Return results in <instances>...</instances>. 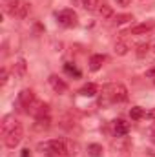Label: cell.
I'll return each instance as SVG.
<instances>
[{"instance_id": "1", "label": "cell", "mask_w": 155, "mask_h": 157, "mask_svg": "<svg viewBox=\"0 0 155 157\" xmlns=\"http://www.w3.org/2000/svg\"><path fill=\"white\" fill-rule=\"evenodd\" d=\"M37 150L47 157H73L77 154V144L70 139H51L39 143Z\"/></svg>"}, {"instance_id": "2", "label": "cell", "mask_w": 155, "mask_h": 157, "mask_svg": "<svg viewBox=\"0 0 155 157\" xmlns=\"http://www.w3.org/2000/svg\"><path fill=\"white\" fill-rule=\"evenodd\" d=\"M128 101V90L122 84H104L100 88V106H108L110 102H124Z\"/></svg>"}, {"instance_id": "3", "label": "cell", "mask_w": 155, "mask_h": 157, "mask_svg": "<svg viewBox=\"0 0 155 157\" xmlns=\"http://www.w3.org/2000/svg\"><path fill=\"white\" fill-rule=\"evenodd\" d=\"M22 137H24V130H22V124L18 122L15 128H11V130L4 135V143H6V146H7V148H15V146H18V144H20Z\"/></svg>"}, {"instance_id": "4", "label": "cell", "mask_w": 155, "mask_h": 157, "mask_svg": "<svg viewBox=\"0 0 155 157\" xmlns=\"http://www.w3.org/2000/svg\"><path fill=\"white\" fill-rule=\"evenodd\" d=\"M57 22L64 28H75L78 24V17L73 9H62L57 13Z\"/></svg>"}, {"instance_id": "5", "label": "cell", "mask_w": 155, "mask_h": 157, "mask_svg": "<svg viewBox=\"0 0 155 157\" xmlns=\"http://www.w3.org/2000/svg\"><path fill=\"white\" fill-rule=\"evenodd\" d=\"M26 112L37 119V117H42V115H49V106H47L46 102L39 101V99H35V101L26 108Z\"/></svg>"}, {"instance_id": "6", "label": "cell", "mask_w": 155, "mask_h": 157, "mask_svg": "<svg viewBox=\"0 0 155 157\" xmlns=\"http://www.w3.org/2000/svg\"><path fill=\"white\" fill-rule=\"evenodd\" d=\"M13 75L17 78H26V75H28V64H26V60L20 57V59H17V62L13 64Z\"/></svg>"}, {"instance_id": "7", "label": "cell", "mask_w": 155, "mask_h": 157, "mask_svg": "<svg viewBox=\"0 0 155 157\" xmlns=\"http://www.w3.org/2000/svg\"><path fill=\"white\" fill-rule=\"evenodd\" d=\"M35 99H37V97H35V93H33L31 90H22V91L18 93V97H17V101H18V104H20L22 108H28Z\"/></svg>"}, {"instance_id": "8", "label": "cell", "mask_w": 155, "mask_h": 157, "mask_svg": "<svg viewBox=\"0 0 155 157\" xmlns=\"http://www.w3.org/2000/svg\"><path fill=\"white\" fill-rule=\"evenodd\" d=\"M47 82H49V86H51L57 93H66V91H68V84H66L60 77H57V75H49Z\"/></svg>"}, {"instance_id": "9", "label": "cell", "mask_w": 155, "mask_h": 157, "mask_svg": "<svg viewBox=\"0 0 155 157\" xmlns=\"http://www.w3.org/2000/svg\"><path fill=\"white\" fill-rule=\"evenodd\" d=\"M20 6H22L20 0H4V11L11 17H18Z\"/></svg>"}, {"instance_id": "10", "label": "cell", "mask_w": 155, "mask_h": 157, "mask_svg": "<svg viewBox=\"0 0 155 157\" xmlns=\"http://www.w3.org/2000/svg\"><path fill=\"white\" fill-rule=\"evenodd\" d=\"M104 60H106V57L104 55H91L89 57V70L91 71H99L100 68H102V64H104Z\"/></svg>"}, {"instance_id": "11", "label": "cell", "mask_w": 155, "mask_h": 157, "mask_svg": "<svg viewBox=\"0 0 155 157\" xmlns=\"http://www.w3.org/2000/svg\"><path fill=\"white\" fill-rule=\"evenodd\" d=\"M51 126V119L49 115H42V117H37L35 119V124H33V128L35 130H39V132H44V130H47Z\"/></svg>"}, {"instance_id": "12", "label": "cell", "mask_w": 155, "mask_h": 157, "mask_svg": "<svg viewBox=\"0 0 155 157\" xmlns=\"http://www.w3.org/2000/svg\"><path fill=\"white\" fill-rule=\"evenodd\" d=\"M82 97H95L97 93H99V88H97V84H93V82H89V84H84L82 88H80V91H78Z\"/></svg>"}, {"instance_id": "13", "label": "cell", "mask_w": 155, "mask_h": 157, "mask_svg": "<svg viewBox=\"0 0 155 157\" xmlns=\"http://www.w3.org/2000/svg\"><path fill=\"white\" fill-rule=\"evenodd\" d=\"M113 130H115V135H117V137H124V135L128 133L130 126H128V122H124L122 119H119V121H115V126H113Z\"/></svg>"}, {"instance_id": "14", "label": "cell", "mask_w": 155, "mask_h": 157, "mask_svg": "<svg viewBox=\"0 0 155 157\" xmlns=\"http://www.w3.org/2000/svg\"><path fill=\"white\" fill-rule=\"evenodd\" d=\"M99 15H100L102 20H110V18L113 17V7H112L110 4H100V7H99Z\"/></svg>"}, {"instance_id": "15", "label": "cell", "mask_w": 155, "mask_h": 157, "mask_svg": "<svg viewBox=\"0 0 155 157\" xmlns=\"http://www.w3.org/2000/svg\"><path fill=\"white\" fill-rule=\"evenodd\" d=\"M17 124H18V121H17L15 117H11V115L4 117V121H2V133L6 135V133H7V132H9L11 128H15Z\"/></svg>"}, {"instance_id": "16", "label": "cell", "mask_w": 155, "mask_h": 157, "mask_svg": "<svg viewBox=\"0 0 155 157\" xmlns=\"http://www.w3.org/2000/svg\"><path fill=\"white\" fill-rule=\"evenodd\" d=\"M150 29H152V24L150 22L148 24H139V26H135V28L130 29V35H146Z\"/></svg>"}, {"instance_id": "17", "label": "cell", "mask_w": 155, "mask_h": 157, "mask_svg": "<svg viewBox=\"0 0 155 157\" xmlns=\"http://www.w3.org/2000/svg\"><path fill=\"white\" fill-rule=\"evenodd\" d=\"M80 6H82L86 11H99L100 0H80Z\"/></svg>"}, {"instance_id": "18", "label": "cell", "mask_w": 155, "mask_h": 157, "mask_svg": "<svg viewBox=\"0 0 155 157\" xmlns=\"http://www.w3.org/2000/svg\"><path fill=\"white\" fill-rule=\"evenodd\" d=\"M144 115H146V112H144L141 106H133V108L130 110V117L133 119V121H141Z\"/></svg>"}, {"instance_id": "19", "label": "cell", "mask_w": 155, "mask_h": 157, "mask_svg": "<svg viewBox=\"0 0 155 157\" xmlns=\"http://www.w3.org/2000/svg\"><path fill=\"white\" fill-rule=\"evenodd\" d=\"M102 152H104V150H102V146H100V144H97V143H93V144H89V146H88V154H89L91 157H102Z\"/></svg>"}, {"instance_id": "20", "label": "cell", "mask_w": 155, "mask_h": 157, "mask_svg": "<svg viewBox=\"0 0 155 157\" xmlns=\"http://www.w3.org/2000/svg\"><path fill=\"white\" fill-rule=\"evenodd\" d=\"M29 11H31V4H28V2H22V6H20V11H18V18H26V17L29 15Z\"/></svg>"}, {"instance_id": "21", "label": "cell", "mask_w": 155, "mask_h": 157, "mask_svg": "<svg viewBox=\"0 0 155 157\" xmlns=\"http://www.w3.org/2000/svg\"><path fill=\"white\" fill-rule=\"evenodd\" d=\"M115 53L119 57H124L126 53H128V44H124V42H117L115 44Z\"/></svg>"}, {"instance_id": "22", "label": "cell", "mask_w": 155, "mask_h": 157, "mask_svg": "<svg viewBox=\"0 0 155 157\" xmlns=\"http://www.w3.org/2000/svg\"><path fill=\"white\" fill-rule=\"evenodd\" d=\"M64 71H66V73H70V75L80 77V71H78V70L73 66V64H71V62H66V64H64Z\"/></svg>"}, {"instance_id": "23", "label": "cell", "mask_w": 155, "mask_h": 157, "mask_svg": "<svg viewBox=\"0 0 155 157\" xmlns=\"http://www.w3.org/2000/svg\"><path fill=\"white\" fill-rule=\"evenodd\" d=\"M148 49H150V46H148V44H139V46H137V57H141V59H142V57L148 53Z\"/></svg>"}, {"instance_id": "24", "label": "cell", "mask_w": 155, "mask_h": 157, "mask_svg": "<svg viewBox=\"0 0 155 157\" xmlns=\"http://www.w3.org/2000/svg\"><path fill=\"white\" fill-rule=\"evenodd\" d=\"M7 77H9V75H7V70L2 68V71H0V86H2V88L7 84Z\"/></svg>"}, {"instance_id": "25", "label": "cell", "mask_w": 155, "mask_h": 157, "mask_svg": "<svg viewBox=\"0 0 155 157\" xmlns=\"http://www.w3.org/2000/svg\"><path fill=\"white\" fill-rule=\"evenodd\" d=\"M128 20H133L131 15H119L115 18V24H124V22H128Z\"/></svg>"}, {"instance_id": "26", "label": "cell", "mask_w": 155, "mask_h": 157, "mask_svg": "<svg viewBox=\"0 0 155 157\" xmlns=\"http://www.w3.org/2000/svg\"><path fill=\"white\" fill-rule=\"evenodd\" d=\"M20 157H33V155H31V152H29V148H24V150L20 152Z\"/></svg>"}, {"instance_id": "27", "label": "cell", "mask_w": 155, "mask_h": 157, "mask_svg": "<svg viewBox=\"0 0 155 157\" xmlns=\"http://www.w3.org/2000/svg\"><path fill=\"white\" fill-rule=\"evenodd\" d=\"M117 2V6H122V7H126V6H130V2L131 0H115Z\"/></svg>"}, {"instance_id": "28", "label": "cell", "mask_w": 155, "mask_h": 157, "mask_svg": "<svg viewBox=\"0 0 155 157\" xmlns=\"http://www.w3.org/2000/svg\"><path fill=\"white\" fill-rule=\"evenodd\" d=\"M146 77H150V78H155V66L152 68V70H148V71H146Z\"/></svg>"}, {"instance_id": "29", "label": "cell", "mask_w": 155, "mask_h": 157, "mask_svg": "<svg viewBox=\"0 0 155 157\" xmlns=\"http://www.w3.org/2000/svg\"><path fill=\"white\" fill-rule=\"evenodd\" d=\"M148 115H150V117H152V119H155V108H153V110H152V112H150V113H148Z\"/></svg>"}, {"instance_id": "30", "label": "cell", "mask_w": 155, "mask_h": 157, "mask_svg": "<svg viewBox=\"0 0 155 157\" xmlns=\"http://www.w3.org/2000/svg\"><path fill=\"white\" fill-rule=\"evenodd\" d=\"M152 143H153V144H155V130H153V132H152Z\"/></svg>"}, {"instance_id": "31", "label": "cell", "mask_w": 155, "mask_h": 157, "mask_svg": "<svg viewBox=\"0 0 155 157\" xmlns=\"http://www.w3.org/2000/svg\"><path fill=\"white\" fill-rule=\"evenodd\" d=\"M73 2H80V0H73Z\"/></svg>"}, {"instance_id": "32", "label": "cell", "mask_w": 155, "mask_h": 157, "mask_svg": "<svg viewBox=\"0 0 155 157\" xmlns=\"http://www.w3.org/2000/svg\"><path fill=\"white\" fill-rule=\"evenodd\" d=\"M153 53H155V46H153Z\"/></svg>"}]
</instances>
